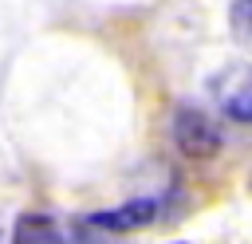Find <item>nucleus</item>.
I'll list each match as a JSON object with an SVG mask.
<instances>
[{"label": "nucleus", "instance_id": "obj_1", "mask_svg": "<svg viewBox=\"0 0 252 244\" xmlns=\"http://www.w3.org/2000/svg\"><path fill=\"white\" fill-rule=\"evenodd\" d=\"M169 134H173L177 153L189 157V161H209V157H217L220 146H224V134H220L217 118L205 114L201 106H189V102L173 110V126H169Z\"/></svg>", "mask_w": 252, "mask_h": 244}, {"label": "nucleus", "instance_id": "obj_2", "mask_svg": "<svg viewBox=\"0 0 252 244\" xmlns=\"http://www.w3.org/2000/svg\"><path fill=\"white\" fill-rule=\"evenodd\" d=\"M213 94L232 122L252 126V67H240V63L224 67V75L213 79Z\"/></svg>", "mask_w": 252, "mask_h": 244}, {"label": "nucleus", "instance_id": "obj_3", "mask_svg": "<svg viewBox=\"0 0 252 244\" xmlns=\"http://www.w3.org/2000/svg\"><path fill=\"white\" fill-rule=\"evenodd\" d=\"M158 213H161V201H158V197H134V201H126V205L91 213V224H94V228H106V232H134V228L154 224Z\"/></svg>", "mask_w": 252, "mask_h": 244}, {"label": "nucleus", "instance_id": "obj_4", "mask_svg": "<svg viewBox=\"0 0 252 244\" xmlns=\"http://www.w3.org/2000/svg\"><path fill=\"white\" fill-rule=\"evenodd\" d=\"M8 244H67V232L47 213H20Z\"/></svg>", "mask_w": 252, "mask_h": 244}, {"label": "nucleus", "instance_id": "obj_5", "mask_svg": "<svg viewBox=\"0 0 252 244\" xmlns=\"http://www.w3.org/2000/svg\"><path fill=\"white\" fill-rule=\"evenodd\" d=\"M228 31L240 47L252 51V0H232L228 8Z\"/></svg>", "mask_w": 252, "mask_h": 244}, {"label": "nucleus", "instance_id": "obj_6", "mask_svg": "<svg viewBox=\"0 0 252 244\" xmlns=\"http://www.w3.org/2000/svg\"><path fill=\"white\" fill-rule=\"evenodd\" d=\"M177 244H185V240H177Z\"/></svg>", "mask_w": 252, "mask_h": 244}]
</instances>
